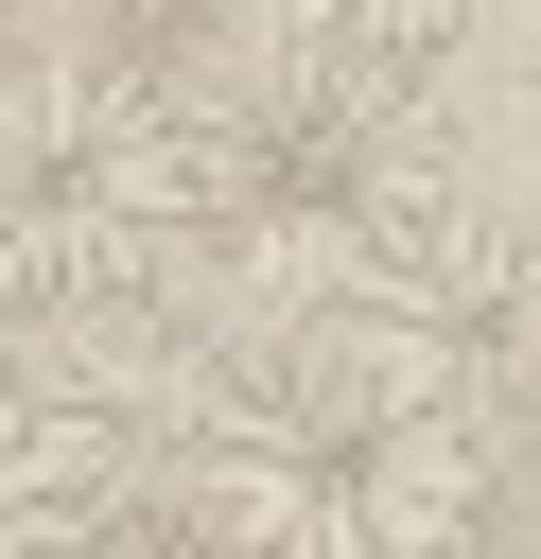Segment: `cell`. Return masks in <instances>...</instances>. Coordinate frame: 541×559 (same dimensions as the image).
Returning a JSON list of instances; mask_svg holds the SVG:
<instances>
[{
  "mask_svg": "<svg viewBox=\"0 0 541 559\" xmlns=\"http://www.w3.org/2000/svg\"><path fill=\"white\" fill-rule=\"evenodd\" d=\"M419 175H454L436 157V87L314 70V52L209 70V262H262V280H314L332 297Z\"/></svg>",
  "mask_w": 541,
  "mask_h": 559,
  "instance_id": "obj_1",
  "label": "cell"
},
{
  "mask_svg": "<svg viewBox=\"0 0 541 559\" xmlns=\"http://www.w3.org/2000/svg\"><path fill=\"white\" fill-rule=\"evenodd\" d=\"M332 297L401 314L489 419L541 402V210H524V192H489V175H419V192L384 210V245H366Z\"/></svg>",
  "mask_w": 541,
  "mask_h": 559,
  "instance_id": "obj_2",
  "label": "cell"
},
{
  "mask_svg": "<svg viewBox=\"0 0 541 559\" xmlns=\"http://www.w3.org/2000/svg\"><path fill=\"white\" fill-rule=\"evenodd\" d=\"M489 35V0H244V52H314V70H401L436 87Z\"/></svg>",
  "mask_w": 541,
  "mask_h": 559,
  "instance_id": "obj_3",
  "label": "cell"
}]
</instances>
